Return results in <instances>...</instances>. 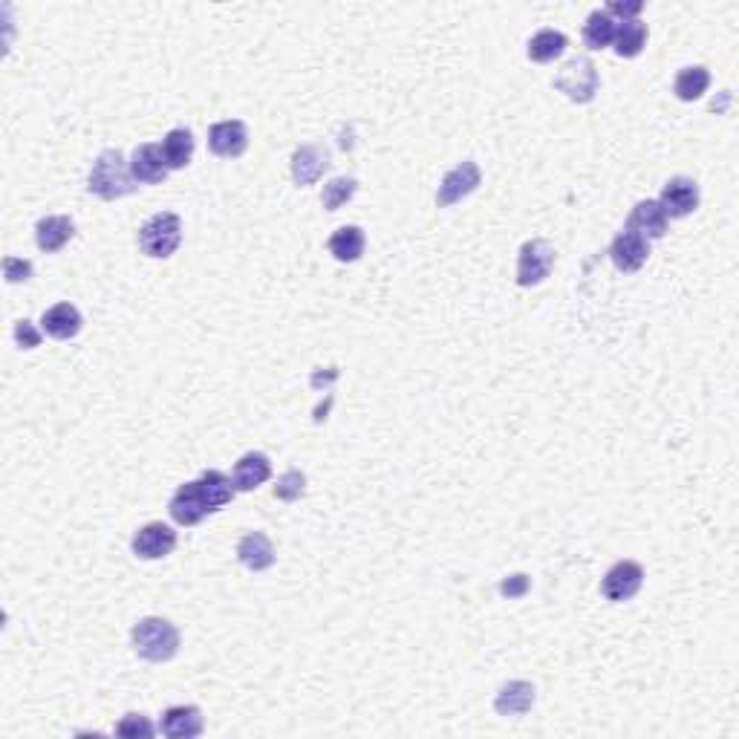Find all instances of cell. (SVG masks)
Masks as SVG:
<instances>
[{"label": "cell", "instance_id": "6da1fadb", "mask_svg": "<svg viewBox=\"0 0 739 739\" xmlns=\"http://www.w3.org/2000/svg\"><path fill=\"white\" fill-rule=\"evenodd\" d=\"M130 641H133L136 656H142L145 662H171L179 650V630L177 624H171L168 618L148 615V618H139L133 624Z\"/></svg>", "mask_w": 739, "mask_h": 739}, {"label": "cell", "instance_id": "7a4b0ae2", "mask_svg": "<svg viewBox=\"0 0 739 739\" xmlns=\"http://www.w3.org/2000/svg\"><path fill=\"white\" fill-rule=\"evenodd\" d=\"M87 191L96 194L99 200H122L136 191V179L130 177V165L125 162L122 151H102L99 159L93 162L90 168V177H87Z\"/></svg>", "mask_w": 739, "mask_h": 739}, {"label": "cell", "instance_id": "3957f363", "mask_svg": "<svg viewBox=\"0 0 739 739\" xmlns=\"http://www.w3.org/2000/svg\"><path fill=\"white\" fill-rule=\"evenodd\" d=\"M182 243V220L174 211H159L145 220L139 229V249L153 260H165L179 249Z\"/></svg>", "mask_w": 739, "mask_h": 739}, {"label": "cell", "instance_id": "277c9868", "mask_svg": "<svg viewBox=\"0 0 739 739\" xmlns=\"http://www.w3.org/2000/svg\"><path fill=\"white\" fill-rule=\"evenodd\" d=\"M555 90L563 93L569 102L589 104L598 93V70H595V64L589 61L587 55H578V58L566 61L561 73L555 76Z\"/></svg>", "mask_w": 739, "mask_h": 739}, {"label": "cell", "instance_id": "5b68a950", "mask_svg": "<svg viewBox=\"0 0 739 739\" xmlns=\"http://www.w3.org/2000/svg\"><path fill=\"white\" fill-rule=\"evenodd\" d=\"M555 246L543 237H535V240H526L517 252V286L523 289H532V286H540L552 275V266H555Z\"/></svg>", "mask_w": 739, "mask_h": 739}, {"label": "cell", "instance_id": "8992f818", "mask_svg": "<svg viewBox=\"0 0 739 739\" xmlns=\"http://www.w3.org/2000/svg\"><path fill=\"white\" fill-rule=\"evenodd\" d=\"M480 182H483V171H480L477 162H471V159L459 162V165H454V168L442 177V182H439L436 205H439V208H451V205L459 203V200H465L468 194H474V191L480 188Z\"/></svg>", "mask_w": 739, "mask_h": 739}, {"label": "cell", "instance_id": "52a82bcc", "mask_svg": "<svg viewBox=\"0 0 739 739\" xmlns=\"http://www.w3.org/2000/svg\"><path fill=\"white\" fill-rule=\"evenodd\" d=\"M130 549L142 561H162L177 549V532L168 523L153 520V523H145L142 529H136V535L130 540Z\"/></svg>", "mask_w": 739, "mask_h": 739}, {"label": "cell", "instance_id": "ba28073f", "mask_svg": "<svg viewBox=\"0 0 739 739\" xmlns=\"http://www.w3.org/2000/svg\"><path fill=\"white\" fill-rule=\"evenodd\" d=\"M659 205L664 208L667 220H685L699 208V185L690 177H670L662 185Z\"/></svg>", "mask_w": 739, "mask_h": 739}, {"label": "cell", "instance_id": "9c48e42d", "mask_svg": "<svg viewBox=\"0 0 739 739\" xmlns=\"http://www.w3.org/2000/svg\"><path fill=\"white\" fill-rule=\"evenodd\" d=\"M208 151L220 159H237L249 151V128L240 119H223L208 128Z\"/></svg>", "mask_w": 739, "mask_h": 739}, {"label": "cell", "instance_id": "30bf717a", "mask_svg": "<svg viewBox=\"0 0 739 739\" xmlns=\"http://www.w3.org/2000/svg\"><path fill=\"white\" fill-rule=\"evenodd\" d=\"M641 584H644V569H641V563L618 561L607 569L604 584H601V592H604L607 601L621 604V601H630L638 589H641Z\"/></svg>", "mask_w": 739, "mask_h": 739}, {"label": "cell", "instance_id": "8fae6325", "mask_svg": "<svg viewBox=\"0 0 739 739\" xmlns=\"http://www.w3.org/2000/svg\"><path fill=\"white\" fill-rule=\"evenodd\" d=\"M647 257H650V240H644L636 231L624 229L612 237L610 260L618 272H627V275L638 272L647 263Z\"/></svg>", "mask_w": 739, "mask_h": 739}, {"label": "cell", "instance_id": "7c38bea8", "mask_svg": "<svg viewBox=\"0 0 739 739\" xmlns=\"http://www.w3.org/2000/svg\"><path fill=\"white\" fill-rule=\"evenodd\" d=\"M203 731L205 719L197 705H171L159 719V734L168 739H194Z\"/></svg>", "mask_w": 739, "mask_h": 739}, {"label": "cell", "instance_id": "4fadbf2b", "mask_svg": "<svg viewBox=\"0 0 739 739\" xmlns=\"http://www.w3.org/2000/svg\"><path fill=\"white\" fill-rule=\"evenodd\" d=\"M330 151L324 145H301L292 153V182L298 188H309L327 174Z\"/></svg>", "mask_w": 739, "mask_h": 739}, {"label": "cell", "instance_id": "5bb4252c", "mask_svg": "<svg viewBox=\"0 0 739 739\" xmlns=\"http://www.w3.org/2000/svg\"><path fill=\"white\" fill-rule=\"evenodd\" d=\"M168 511H171V517H174L177 526H197L205 514H211L208 506H205L200 480L179 485L177 491H174V497H171V503H168Z\"/></svg>", "mask_w": 739, "mask_h": 739}, {"label": "cell", "instance_id": "9a60e30c", "mask_svg": "<svg viewBox=\"0 0 739 739\" xmlns=\"http://www.w3.org/2000/svg\"><path fill=\"white\" fill-rule=\"evenodd\" d=\"M130 177L136 179L139 185H156L168 177V165H165V156H162V145L156 142H145L139 145L133 156H130Z\"/></svg>", "mask_w": 739, "mask_h": 739}, {"label": "cell", "instance_id": "2e32d148", "mask_svg": "<svg viewBox=\"0 0 739 739\" xmlns=\"http://www.w3.org/2000/svg\"><path fill=\"white\" fill-rule=\"evenodd\" d=\"M667 226H670V220H667L659 200H641V203L633 205L624 229L636 231L644 240H662L667 234Z\"/></svg>", "mask_w": 739, "mask_h": 739}, {"label": "cell", "instance_id": "e0dca14e", "mask_svg": "<svg viewBox=\"0 0 739 739\" xmlns=\"http://www.w3.org/2000/svg\"><path fill=\"white\" fill-rule=\"evenodd\" d=\"M76 237V223L64 214H50V217H41L38 226H35V243L41 252L55 255L61 252L70 240Z\"/></svg>", "mask_w": 739, "mask_h": 739}, {"label": "cell", "instance_id": "ac0fdd59", "mask_svg": "<svg viewBox=\"0 0 739 739\" xmlns=\"http://www.w3.org/2000/svg\"><path fill=\"white\" fill-rule=\"evenodd\" d=\"M81 327H84V318H81L78 306L67 304V301L44 309V315H41V330L47 332L50 338H58V341L76 338Z\"/></svg>", "mask_w": 739, "mask_h": 739}, {"label": "cell", "instance_id": "d6986e66", "mask_svg": "<svg viewBox=\"0 0 739 739\" xmlns=\"http://www.w3.org/2000/svg\"><path fill=\"white\" fill-rule=\"evenodd\" d=\"M535 699L537 690L532 682L514 679V682H506L503 688L497 690V696H494V711L500 716H523L532 711Z\"/></svg>", "mask_w": 739, "mask_h": 739}, {"label": "cell", "instance_id": "ffe728a7", "mask_svg": "<svg viewBox=\"0 0 739 739\" xmlns=\"http://www.w3.org/2000/svg\"><path fill=\"white\" fill-rule=\"evenodd\" d=\"M275 543L263 532H249L240 537L237 543V561L243 563L249 572H263L269 566H275Z\"/></svg>", "mask_w": 739, "mask_h": 739}, {"label": "cell", "instance_id": "44dd1931", "mask_svg": "<svg viewBox=\"0 0 739 739\" xmlns=\"http://www.w3.org/2000/svg\"><path fill=\"white\" fill-rule=\"evenodd\" d=\"M272 477V462L260 451H249L234 462V488L237 491H255Z\"/></svg>", "mask_w": 739, "mask_h": 739}, {"label": "cell", "instance_id": "7402d4cb", "mask_svg": "<svg viewBox=\"0 0 739 739\" xmlns=\"http://www.w3.org/2000/svg\"><path fill=\"white\" fill-rule=\"evenodd\" d=\"M364 246H367V237L361 226H341L332 231V237L327 240V249L338 263H356L358 257L364 255Z\"/></svg>", "mask_w": 739, "mask_h": 739}, {"label": "cell", "instance_id": "603a6c76", "mask_svg": "<svg viewBox=\"0 0 739 739\" xmlns=\"http://www.w3.org/2000/svg\"><path fill=\"white\" fill-rule=\"evenodd\" d=\"M200 488H203V497H205V506H208V511L226 509L231 500H234V494H237L234 480L226 477L223 471H217V468H205L203 474H200Z\"/></svg>", "mask_w": 739, "mask_h": 739}, {"label": "cell", "instance_id": "cb8c5ba5", "mask_svg": "<svg viewBox=\"0 0 739 739\" xmlns=\"http://www.w3.org/2000/svg\"><path fill=\"white\" fill-rule=\"evenodd\" d=\"M569 47V38L558 32V29H540L535 32L532 38H529V44H526V55H529V61H535V64H549V61H555V58H561L563 52Z\"/></svg>", "mask_w": 739, "mask_h": 739}, {"label": "cell", "instance_id": "d4e9b609", "mask_svg": "<svg viewBox=\"0 0 739 739\" xmlns=\"http://www.w3.org/2000/svg\"><path fill=\"white\" fill-rule=\"evenodd\" d=\"M708 87H711V73L702 64L682 67L676 73V81H673V93H676L679 102H696V99H702L708 93Z\"/></svg>", "mask_w": 739, "mask_h": 739}, {"label": "cell", "instance_id": "484cf974", "mask_svg": "<svg viewBox=\"0 0 739 739\" xmlns=\"http://www.w3.org/2000/svg\"><path fill=\"white\" fill-rule=\"evenodd\" d=\"M162 156H165L168 171H182L191 162V156H194V136H191V130H168V136L162 139Z\"/></svg>", "mask_w": 739, "mask_h": 739}, {"label": "cell", "instance_id": "4316f807", "mask_svg": "<svg viewBox=\"0 0 739 739\" xmlns=\"http://www.w3.org/2000/svg\"><path fill=\"white\" fill-rule=\"evenodd\" d=\"M612 47H615L618 58H636V55H641L644 47H647V24L638 21V18H633V21H618Z\"/></svg>", "mask_w": 739, "mask_h": 739}, {"label": "cell", "instance_id": "83f0119b", "mask_svg": "<svg viewBox=\"0 0 739 739\" xmlns=\"http://www.w3.org/2000/svg\"><path fill=\"white\" fill-rule=\"evenodd\" d=\"M615 29H618V21L610 18L604 9H595L584 24V44L589 50H607L615 41Z\"/></svg>", "mask_w": 739, "mask_h": 739}, {"label": "cell", "instance_id": "f1b7e54d", "mask_svg": "<svg viewBox=\"0 0 739 739\" xmlns=\"http://www.w3.org/2000/svg\"><path fill=\"white\" fill-rule=\"evenodd\" d=\"M358 182L353 177H335L324 185L321 191V203L327 211H338L341 205H347L353 197H356Z\"/></svg>", "mask_w": 739, "mask_h": 739}, {"label": "cell", "instance_id": "f546056e", "mask_svg": "<svg viewBox=\"0 0 739 739\" xmlns=\"http://www.w3.org/2000/svg\"><path fill=\"white\" fill-rule=\"evenodd\" d=\"M306 491V477L304 471H298V468H289L286 474H281V480L275 485V497L283 500V503H295V500H301Z\"/></svg>", "mask_w": 739, "mask_h": 739}, {"label": "cell", "instance_id": "4dcf8cb0", "mask_svg": "<svg viewBox=\"0 0 739 739\" xmlns=\"http://www.w3.org/2000/svg\"><path fill=\"white\" fill-rule=\"evenodd\" d=\"M116 734L119 737H153L156 734V728H153V722L148 719L145 714H125L122 716V722H116Z\"/></svg>", "mask_w": 739, "mask_h": 739}, {"label": "cell", "instance_id": "1f68e13d", "mask_svg": "<svg viewBox=\"0 0 739 739\" xmlns=\"http://www.w3.org/2000/svg\"><path fill=\"white\" fill-rule=\"evenodd\" d=\"M32 272H35V266L26 257H6L3 260V278H6V283H26L32 278Z\"/></svg>", "mask_w": 739, "mask_h": 739}, {"label": "cell", "instance_id": "d6a6232c", "mask_svg": "<svg viewBox=\"0 0 739 739\" xmlns=\"http://www.w3.org/2000/svg\"><path fill=\"white\" fill-rule=\"evenodd\" d=\"M44 330H35V324L32 321H26V318H21V321H15V330H12V335H15V344L21 347V350H35L38 344H41V335Z\"/></svg>", "mask_w": 739, "mask_h": 739}, {"label": "cell", "instance_id": "836d02e7", "mask_svg": "<svg viewBox=\"0 0 739 739\" xmlns=\"http://www.w3.org/2000/svg\"><path fill=\"white\" fill-rule=\"evenodd\" d=\"M641 9H644V3H641V0H633V3H624V0H610L604 12H607L610 18L618 15L621 21H633V18L641 15Z\"/></svg>", "mask_w": 739, "mask_h": 739}, {"label": "cell", "instance_id": "e575fe53", "mask_svg": "<svg viewBox=\"0 0 739 739\" xmlns=\"http://www.w3.org/2000/svg\"><path fill=\"white\" fill-rule=\"evenodd\" d=\"M526 589H529V578H526V575H511L509 581L500 584V592L509 595V598H520Z\"/></svg>", "mask_w": 739, "mask_h": 739}]
</instances>
